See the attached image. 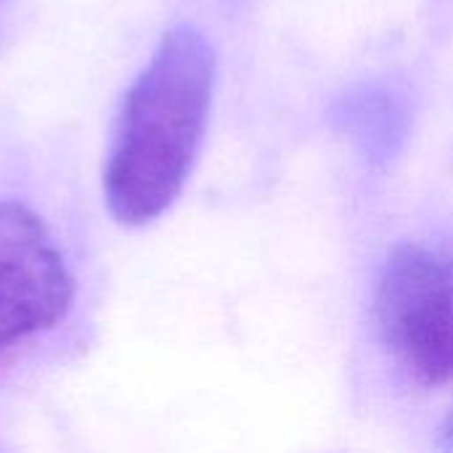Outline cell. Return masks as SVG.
I'll use <instances>...</instances> for the list:
<instances>
[{"label":"cell","instance_id":"cell-4","mask_svg":"<svg viewBox=\"0 0 453 453\" xmlns=\"http://www.w3.org/2000/svg\"><path fill=\"white\" fill-rule=\"evenodd\" d=\"M443 441H446V446H449V449H453V417H451V422L446 425V430H443Z\"/></svg>","mask_w":453,"mask_h":453},{"label":"cell","instance_id":"cell-3","mask_svg":"<svg viewBox=\"0 0 453 453\" xmlns=\"http://www.w3.org/2000/svg\"><path fill=\"white\" fill-rule=\"evenodd\" d=\"M74 279L48 226L19 202H0V350L56 326Z\"/></svg>","mask_w":453,"mask_h":453},{"label":"cell","instance_id":"cell-2","mask_svg":"<svg viewBox=\"0 0 453 453\" xmlns=\"http://www.w3.org/2000/svg\"><path fill=\"white\" fill-rule=\"evenodd\" d=\"M377 329L401 369L425 388L453 380V255L398 247L377 287Z\"/></svg>","mask_w":453,"mask_h":453},{"label":"cell","instance_id":"cell-1","mask_svg":"<svg viewBox=\"0 0 453 453\" xmlns=\"http://www.w3.org/2000/svg\"><path fill=\"white\" fill-rule=\"evenodd\" d=\"M215 50L194 27H173L119 111L104 194L122 226H146L180 196L210 117Z\"/></svg>","mask_w":453,"mask_h":453}]
</instances>
